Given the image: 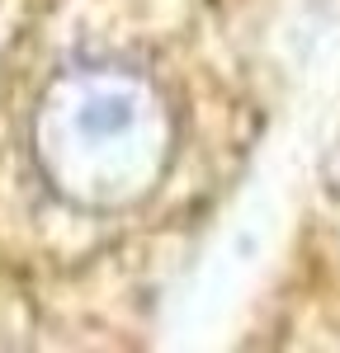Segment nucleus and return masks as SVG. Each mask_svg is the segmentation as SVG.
<instances>
[{
  "label": "nucleus",
  "instance_id": "obj_1",
  "mask_svg": "<svg viewBox=\"0 0 340 353\" xmlns=\"http://www.w3.org/2000/svg\"><path fill=\"white\" fill-rule=\"evenodd\" d=\"M71 151L90 161V170H104V184H133L138 189L147 165L156 161V137L161 118L151 109V99L138 85L104 81L85 85L71 104Z\"/></svg>",
  "mask_w": 340,
  "mask_h": 353
}]
</instances>
